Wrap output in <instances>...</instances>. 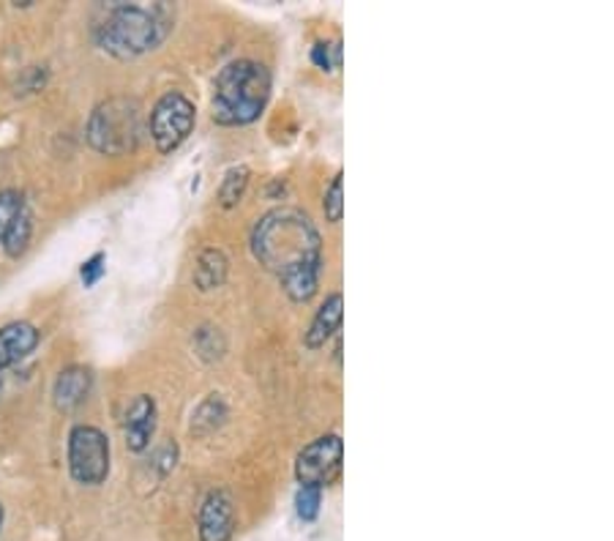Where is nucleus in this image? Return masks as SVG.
<instances>
[{
    "instance_id": "f257e3e1",
    "label": "nucleus",
    "mask_w": 614,
    "mask_h": 541,
    "mask_svg": "<svg viewBox=\"0 0 614 541\" xmlns=\"http://www.w3.org/2000/svg\"><path fill=\"white\" fill-rule=\"evenodd\" d=\"M252 252L295 304H306L317 293L322 268L320 233L298 209H274L257 222Z\"/></svg>"
},
{
    "instance_id": "f03ea898",
    "label": "nucleus",
    "mask_w": 614,
    "mask_h": 541,
    "mask_svg": "<svg viewBox=\"0 0 614 541\" xmlns=\"http://www.w3.org/2000/svg\"><path fill=\"white\" fill-rule=\"evenodd\" d=\"M271 99V72L260 61L227 63L213 83V120L222 126H246L260 118Z\"/></svg>"
},
{
    "instance_id": "7ed1b4c3",
    "label": "nucleus",
    "mask_w": 614,
    "mask_h": 541,
    "mask_svg": "<svg viewBox=\"0 0 614 541\" xmlns=\"http://www.w3.org/2000/svg\"><path fill=\"white\" fill-rule=\"evenodd\" d=\"M170 31L165 6H118L98 25V44L115 57H137L159 47Z\"/></svg>"
},
{
    "instance_id": "20e7f679",
    "label": "nucleus",
    "mask_w": 614,
    "mask_h": 541,
    "mask_svg": "<svg viewBox=\"0 0 614 541\" xmlns=\"http://www.w3.org/2000/svg\"><path fill=\"white\" fill-rule=\"evenodd\" d=\"M142 137V109L135 99L115 96L102 102L88 120V142L98 153L120 157L137 148Z\"/></svg>"
},
{
    "instance_id": "39448f33",
    "label": "nucleus",
    "mask_w": 614,
    "mask_h": 541,
    "mask_svg": "<svg viewBox=\"0 0 614 541\" xmlns=\"http://www.w3.org/2000/svg\"><path fill=\"white\" fill-rule=\"evenodd\" d=\"M194 120L197 109L187 96L178 91H167L150 113V137H154L156 148L161 153L178 151L194 131Z\"/></svg>"
},
{
    "instance_id": "423d86ee",
    "label": "nucleus",
    "mask_w": 614,
    "mask_h": 541,
    "mask_svg": "<svg viewBox=\"0 0 614 541\" xmlns=\"http://www.w3.org/2000/svg\"><path fill=\"white\" fill-rule=\"evenodd\" d=\"M68 470L80 485L96 487L109 474V441L102 429L80 424L68 435Z\"/></svg>"
},
{
    "instance_id": "0eeeda50",
    "label": "nucleus",
    "mask_w": 614,
    "mask_h": 541,
    "mask_svg": "<svg viewBox=\"0 0 614 541\" xmlns=\"http://www.w3.org/2000/svg\"><path fill=\"white\" fill-rule=\"evenodd\" d=\"M345 468V443L339 435H322L300 448L295 459V479L300 487H328L334 485Z\"/></svg>"
},
{
    "instance_id": "6e6552de",
    "label": "nucleus",
    "mask_w": 614,
    "mask_h": 541,
    "mask_svg": "<svg viewBox=\"0 0 614 541\" xmlns=\"http://www.w3.org/2000/svg\"><path fill=\"white\" fill-rule=\"evenodd\" d=\"M200 541H230L235 533V506L230 492L224 489H213L208 492V498L202 500L200 517Z\"/></svg>"
},
{
    "instance_id": "1a4fd4ad",
    "label": "nucleus",
    "mask_w": 614,
    "mask_h": 541,
    "mask_svg": "<svg viewBox=\"0 0 614 541\" xmlns=\"http://www.w3.org/2000/svg\"><path fill=\"white\" fill-rule=\"evenodd\" d=\"M39 344V331L31 323H9L0 328V372L31 356Z\"/></svg>"
},
{
    "instance_id": "9d476101",
    "label": "nucleus",
    "mask_w": 614,
    "mask_h": 541,
    "mask_svg": "<svg viewBox=\"0 0 614 541\" xmlns=\"http://www.w3.org/2000/svg\"><path fill=\"white\" fill-rule=\"evenodd\" d=\"M91 383H94L91 370H85V367H66L57 375L55 389H52V400H55L57 411L68 413L83 405L85 396L91 394Z\"/></svg>"
},
{
    "instance_id": "9b49d317",
    "label": "nucleus",
    "mask_w": 614,
    "mask_h": 541,
    "mask_svg": "<svg viewBox=\"0 0 614 541\" xmlns=\"http://www.w3.org/2000/svg\"><path fill=\"white\" fill-rule=\"evenodd\" d=\"M156 429V402L150 396H137L126 413V446L131 452H145Z\"/></svg>"
},
{
    "instance_id": "f8f14e48",
    "label": "nucleus",
    "mask_w": 614,
    "mask_h": 541,
    "mask_svg": "<svg viewBox=\"0 0 614 541\" xmlns=\"http://www.w3.org/2000/svg\"><path fill=\"white\" fill-rule=\"evenodd\" d=\"M341 318H345V298H341V293H334V296H328L326 304L317 309L315 320H311L309 331H306V348H322V344L339 331Z\"/></svg>"
},
{
    "instance_id": "ddd939ff",
    "label": "nucleus",
    "mask_w": 614,
    "mask_h": 541,
    "mask_svg": "<svg viewBox=\"0 0 614 541\" xmlns=\"http://www.w3.org/2000/svg\"><path fill=\"white\" fill-rule=\"evenodd\" d=\"M227 270H230V261L222 250H208L200 252L197 257V266H194V287L202 293H211L219 290V287L227 282Z\"/></svg>"
},
{
    "instance_id": "4468645a",
    "label": "nucleus",
    "mask_w": 614,
    "mask_h": 541,
    "mask_svg": "<svg viewBox=\"0 0 614 541\" xmlns=\"http://www.w3.org/2000/svg\"><path fill=\"white\" fill-rule=\"evenodd\" d=\"M227 418V405H224L222 394H211L208 400H202L197 405L194 416H191V433L194 435H211L216 433L219 427Z\"/></svg>"
},
{
    "instance_id": "2eb2a0df",
    "label": "nucleus",
    "mask_w": 614,
    "mask_h": 541,
    "mask_svg": "<svg viewBox=\"0 0 614 541\" xmlns=\"http://www.w3.org/2000/svg\"><path fill=\"white\" fill-rule=\"evenodd\" d=\"M194 350L202 361H219L224 353H227V339H224L222 328L216 326H200L194 331Z\"/></svg>"
},
{
    "instance_id": "dca6fc26",
    "label": "nucleus",
    "mask_w": 614,
    "mask_h": 541,
    "mask_svg": "<svg viewBox=\"0 0 614 541\" xmlns=\"http://www.w3.org/2000/svg\"><path fill=\"white\" fill-rule=\"evenodd\" d=\"M31 233H33V216H31V211H28V205H25V209L20 211V216L11 222V227L6 230V235H3L6 255L20 257L22 252L28 250V244H31Z\"/></svg>"
},
{
    "instance_id": "f3484780",
    "label": "nucleus",
    "mask_w": 614,
    "mask_h": 541,
    "mask_svg": "<svg viewBox=\"0 0 614 541\" xmlns=\"http://www.w3.org/2000/svg\"><path fill=\"white\" fill-rule=\"evenodd\" d=\"M246 187H248V167L241 165V167H233V170H227L222 187H219V200H222L224 209H235V205L243 200Z\"/></svg>"
},
{
    "instance_id": "a211bd4d",
    "label": "nucleus",
    "mask_w": 614,
    "mask_h": 541,
    "mask_svg": "<svg viewBox=\"0 0 614 541\" xmlns=\"http://www.w3.org/2000/svg\"><path fill=\"white\" fill-rule=\"evenodd\" d=\"M22 209H25V200H22V194L17 192V189H6V192H0V241H3L6 230H9L11 222L20 216Z\"/></svg>"
},
{
    "instance_id": "6ab92c4d",
    "label": "nucleus",
    "mask_w": 614,
    "mask_h": 541,
    "mask_svg": "<svg viewBox=\"0 0 614 541\" xmlns=\"http://www.w3.org/2000/svg\"><path fill=\"white\" fill-rule=\"evenodd\" d=\"M322 211H326V219L331 224L341 222V216H345V181H341V172L334 178L331 187H328L326 200H322Z\"/></svg>"
},
{
    "instance_id": "aec40b11",
    "label": "nucleus",
    "mask_w": 614,
    "mask_h": 541,
    "mask_svg": "<svg viewBox=\"0 0 614 541\" xmlns=\"http://www.w3.org/2000/svg\"><path fill=\"white\" fill-rule=\"evenodd\" d=\"M295 509H298V517L304 522L317 520V515H320V489L300 487L298 495H295Z\"/></svg>"
},
{
    "instance_id": "412c9836",
    "label": "nucleus",
    "mask_w": 614,
    "mask_h": 541,
    "mask_svg": "<svg viewBox=\"0 0 614 541\" xmlns=\"http://www.w3.org/2000/svg\"><path fill=\"white\" fill-rule=\"evenodd\" d=\"M311 57H315V63L322 68V72H334V68L339 66V61H341V57H339V42H334V44L320 42L315 50H311Z\"/></svg>"
},
{
    "instance_id": "4be33fe9",
    "label": "nucleus",
    "mask_w": 614,
    "mask_h": 541,
    "mask_svg": "<svg viewBox=\"0 0 614 541\" xmlns=\"http://www.w3.org/2000/svg\"><path fill=\"white\" fill-rule=\"evenodd\" d=\"M176 459H178V446H176V443H165V446L156 452L154 465L159 468L161 476H167L172 468H176Z\"/></svg>"
},
{
    "instance_id": "5701e85b",
    "label": "nucleus",
    "mask_w": 614,
    "mask_h": 541,
    "mask_svg": "<svg viewBox=\"0 0 614 541\" xmlns=\"http://www.w3.org/2000/svg\"><path fill=\"white\" fill-rule=\"evenodd\" d=\"M102 276H104V255L98 252V255L91 257V261H85V266H83L85 287H94Z\"/></svg>"
},
{
    "instance_id": "b1692460",
    "label": "nucleus",
    "mask_w": 614,
    "mask_h": 541,
    "mask_svg": "<svg viewBox=\"0 0 614 541\" xmlns=\"http://www.w3.org/2000/svg\"><path fill=\"white\" fill-rule=\"evenodd\" d=\"M0 526H3V506H0Z\"/></svg>"
}]
</instances>
